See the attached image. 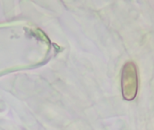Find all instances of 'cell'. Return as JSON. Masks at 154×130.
Wrapping results in <instances>:
<instances>
[{
    "label": "cell",
    "instance_id": "6da1fadb",
    "mask_svg": "<svg viewBox=\"0 0 154 130\" xmlns=\"http://www.w3.org/2000/svg\"><path fill=\"white\" fill-rule=\"evenodd\" d=\"M122 93L126 100H133L138 90V74L134 62H128L125 64L122 71L121 79Z\"/></svg>",
    "mask_w": 154,
    "mask_h": 130
}]
</instances>
